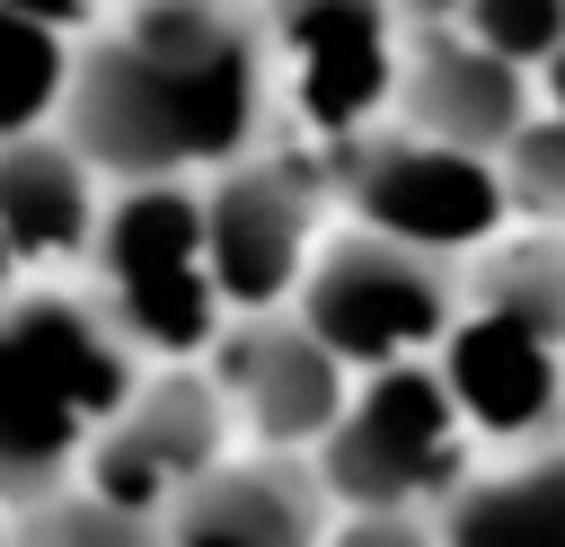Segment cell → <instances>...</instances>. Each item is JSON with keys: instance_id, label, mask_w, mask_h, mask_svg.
Listing matches in <instances>:
<instances>
[{"instance_id": "1", "label": "cell", "mask_w": 565, "mask_h": 547, "mask_svg": "<svg viewBox=\"0 0 565 547\" xmlns=\"http://www.w3.org/2000/svg\"><path fill=\"white\" fill-rule=\"evenodd\" d=\"M71 150L106 176H185L230 168L265 115L256 35L221 0H141V18L71 62L62 88Z\"/></svg>"}, {"instance_id": "2", "label": "cell", "mask_w": 565, "mask_h": 547, "mask_svg": "<svg viewBox=\"0 0 565 547\" xmlns=\"http://www.w3.org/2000/svg\"><path fill=\"white\" fill-rule=\"evenodd\" d=\"M141 362L124 326L88 300L0 309V503H44L79 468L88 432L132 397Z\"/></svg>"}, {"instance_id": "3", "label": "cell", "mask_w": 565, "mask_h": 547, "mask_svg": "<svg viewBox=\"0 0 565 547\" xmlns=\"http://www.w3.org/2000/svg\"><path fill=\"white\" fill-rule=\"evenodd\" d=\"M441 388L468 432L547 441L565 423V256L512 247L441 326Z\"/></svg>"}, {"instance_id": "4", "label": "cell", "mask_w": 565, "mask_h": 547, "mask_svg": "<svg viewBox=\"0 0 565 547\" xmlns=\"http://www.w3.org/2000/svg\"><path fill=\"white\" fill-rule=\"evenodd\" d=\"M88 256L106 274V318L124 326V344L177 362L221 335V291L203 265V194H185L177 176H132L97 212Z\"/></svg>"}, {"instance_id": "5", "label": "cell", "mask_w": 565, "mask_h": 547, "mask_svg": "<svg viewBox=\"0 0 565 547\" xmlns=\"http://www.w3.org/2000/svg\"><path fill=\"white\" fill-rule=\"evenodd\" d=\"M468 423L424 362H380L362 388H344L335 423L318 432V494L344 512H415L459 485Z\"/></svg>"}, {"instance_id": "6", "label": "cell", "mask_w": 565, "mask_h": 547, "mask_svg": "<svg viewBox=\"0 0 565 547\" xmlns=\"http://www.w3.org/2000/svg\"><path fill=\"white\" fill-rule=\"evenodd\" d=\"M459 309V282L441 256L397 247L380 229L335 238L309 274H300V326L344 362V371H380V362H415L424 344H441Z\"/></svg>"}, {"instance_id": "7", "label": "cell", "mask_w": 565, "mask_h": 547, "mask_svg": "<svg viewBox=\"0 0 565 547\" xmlns=\"http://www.w3.org/2000/svg\"><path fill=\"white\" fill-rule=\"evenodd\" d=\"M221 450H230V406L212 379H194V371L132 379V397L79 450V494H97L132 521H159L185 485H203L221 468Z\"/></svg>"}, {"instance_id": "8", "label": "cell", "mask_w": 565, "mask_h": 547, "mask_svg": "<svg viewBox=\"0 0 565 547\" xmlns=\"http://www.w3.org/2000/svg\"><path fill=\"white\" fill-rule=\"evenodd\" d=\"M353 212L362 229L397 238V247H424V256H468L503 229L512 194H503V168L486 150H459V141H433V132H380V141H353Z\"/></svg>"}, {"instance_id": "9", "label": "cell", "mask_w": 565, "mask_h": 547, "mask_svg": "<svg viewBox=\"0 0 565 547\" xmlns=\"http://www.w3.org/2000/svg\"><path fill=\"white\" fill-rule=\"evenodd\" d=\"M274 44L300 115L335 141H362L397 97V0H274Z\"/></svg>"}, {"instance_id": "10", "label": "cell", "mask_w": 565, "mask_h": 547, "mask_svg": "<svg viewBox=\"0 0 565 547\" xmlns=\"http://www.w3.org/2000/svg\"><path fill=\"white\" fill-rule=\"evenodd\" d=\"M212 388L230 406V423H247L265 450H318V432L344 406V362L300 326V318H247L230 335H212Z\"/></svg>"}, {"instance_id": "11", "label": "cell", "mask_w": 565, "mask_h": 547, "mask_svg": "<svg viewBox=\"0 0 565 547\" xmlns=\"http://www.w3.org/2000/svg\"><path fill=\"white\" fill-rule=\"evenodd\" d=\"M203 265L221 309L256 318L300 291L309 274V185L291 168H221L203 194Z\"/></svg>"}, {"instance_id": "12", "label": "cell", "mask_w": 565, "mask_h": 547, "mask_svg": "<svg viewBox=\"0 0 565 547\" xmlns=\"http://www.w3.org/2000/svg\"><path fill=\"white\" fill-rule=\"evenodd\" d=\"M397 88H406V124H415V132L459 141V150H486V159H494V150L512 141V124L530 115L521 62H503V53H486V44L450 35V26H433V35L415 44V62H397Z\"/></svg>"}, {"instance_id": "13", "label": "cell", "mask_w": 565, "mask_h": 547, "mask_svg": "<svg viewBox=\"0 0 565 547\" xmlns=\"http://www.w3.org/2000/svg\"><path fill=\"white\" fill-rule=\"evenodd\" d=\"M318 538H327L318 476H300L291 459L212 468L159 512V547H318Z\"/></svg>"}, {"instance_id": "14", "label": "cell", "mask_w": 565, "mask_h": 547, "mask_svg": "<svg viewBox=\"0 0 565 547\" xmlns=\"http://www.w3.org/2000/svg\"><path fill=\"white\" fill-rule=\"evenodd\" d=\"M97 168L71 150V141H44V132H9L0 141V238L18 265H53V256H79L88 229H97Z\"/></svg>"}, {"instance_id": "15", "label": "cell", "mask_w": 565, "mask_h": 547, "mask_svg": "<svg viewBox=\"0 0 565 547\" xmlns=\"http://www.w3.org/2000/svg\"><path fill=\"white\" fill-rule=\"evenodd\" d=\"M441 547H565V450H539L503 476H459L441 494Z\"/></svg>"}, {"instance_id": "16", "label": "cell", "mask_w": 565, "mask_h": 547, "mask_svg": "<svg viewBox=\"0 0 565 547\" xmlns=\"http://www.w3.org/2000/svg\"><path fill=\"white\" fill-rule=\"evenodd\" d=\"M71 88V53H62V26L26 18L0 0V141L9 132H35Z\"/></svg>"}, {"instance_id": "17", "label": "cell", "mask_w": 565, "mask_h": 547, "mask_svg": "<svg viewBox=\"0 0 565 547\" xmlns=\"http://www.w3.org/2000/svg\"><path fill=\"white\" fill-rule=\"evenodd\" d=\"M406 9H415L424 26H450V35L521 62V71L565 44V0H406Z\"/></svg>"}, {"instance_id": "18", "label": "cell", "mask_w": 565, "mask_h": 547, "mask_svg": "<svg viewBox=\"0 0 565 547\" xmlns=\"http://www.w3.org/2000/svg\"><path fill=\"white\" fill-rule=\"evenodd\" d=\"M18 547H159V521H132L97 494H44V503H18Z\"/></svg>"}, {"instance_id": "19", "label": "cell", "mask_w": 565, "mask_h": 547, "mask_svg": "<svg viewBox=\"0 0 565 547\" xmlns=\"http://www.w3.org/2000/svg\"><path fill=\"white\" fill-rule=\"evenodd\" d=\"M494 168H503V194L521 212H565V106L539 97V115L512 124V141L494 150Z\"/></svg>"}, {"instance_id": "20", "label": "cell", "mask_w": 565, "mask_h": 547, "mask_svg": "<svg viewBox=\"0 0 565 547\" xmlns=\"http://www.w3.org/2000/svg\"><path fill=\"white\" fill-rule=\"evenodd\" d=\"M318 547H441L415 512H353V521H335Z\"/></svg>"}, {"instance_id": "21", "label": "cell", "mask_w": 565, "mask_h": 547, "mask_svg": "<svg viewBox=\"0 0 565 547\" xmlns=\"http://www.w3.org/2000/svg\"><path fill=\"white\" fill-rule=\"evenodd\" d=\"M9 9H26V18H44V26H79V18H97V0H9Z\"/></svg>"}, {"instance_id": "22", "label": "cell", "mask_w": 565, "mask_h": 547, "mask_svg": "<svg viewBox=\"0 0 565 547\" xmlns=\"http://www.w3.org/2000/svg\"><path fill=\"white\" fill-rule=\"evenodd\" d=\"M9 274H18V256H9V238H0V291H9Z\"/></svg>"}]
</instances>
